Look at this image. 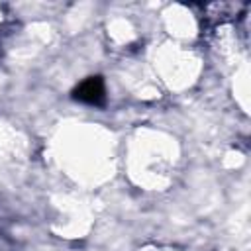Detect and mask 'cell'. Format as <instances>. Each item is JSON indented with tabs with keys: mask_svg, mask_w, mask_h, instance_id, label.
I'll use <instances>...</instances> for the list:
<instances>
[{
	"mask_svg": "<svg viewBox=\"0 0 251 251\" xmlns=\"http://www.w3.org/2000/svg\"><path fill=\"white\" fill-rule=\"evenodd\" d=\"M73 98L82 102V104H90V106H102L106 102V88H104V78L100 75L88 76L84 78L75 90H73Z\"/></svg>",
	"mask_w": 251,
	"mask_h": 251,
	"instance_id": "6da1fadb",
	"label": "cell"
}]
</instances>
